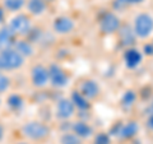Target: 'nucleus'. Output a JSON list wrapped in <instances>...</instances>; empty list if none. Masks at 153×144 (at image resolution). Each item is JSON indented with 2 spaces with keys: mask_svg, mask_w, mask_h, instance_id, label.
<instances>
[{
  "mask_svg": "<svg viewBox=\"0 0 153 144\" xmlns=\"http://www.w3.org/2000/svg\"><path fill=\"white\" fill-rule=\"evenodd\" d=\"M31 83L35 88H45L49 84V70L45 65L36 64L32 66Z\"/></svg>",
  "mask_w": 153,
  "mask_h": 144,
  "instance_id": "7",
  "label": "nucleus"
},
{
  "mask_svg": "<svg viewBox=\"0 0 153 144\" xmlns=\"http://www.w3.org/2000/svg\"><path fill=\"white\" fill-rule=\"evenodd\" d=\"M71 133H74L79 139H87L92 137L93 129L85 121H75L71 124Z\"/></svg>",
  "mask_w": 153,
  "mask_h": 144,
  "instance_id": "13",
  "label": "nucleus"
},
{
  "mask_svg": "<svg viewBox=\"0 0 153 144\" xmlns=\"http://www.w3.org/2000/svg\"><path fill=\"white\" fill-rule=\"evenodd\" d=\"M110 135L106 133H100L94 137L93 144H110Z\"/></svg>",
  "mask_w": 153,
  "mask_h": 144,
  "instance_id": "24",
  "label": "nucleus"
},
{
  "mask_svg": "<svg viewBox=\"0 0 153 144\" xmlns=\"http://www.w3.org/2000/svg\"><path fill=\"white\" fill-rule=\"evenodd\" d=\"M17 144H30V143H27V142H19V143H17Z\"/></svg>",
  "mask_w": 153,
  "mask_h": 144,
  "instance_id": "33",
  "label": "nucleus"
},
{
  "mask_svg": "<svg viewBox=\"0 0 153 144\" xmlns=\"http://www.w3.org/2000/svg\"><path fill=\"white\" fill-rule=\"evenodd\" d=\"M137 101V93L134 92V91L129 89L126 91L125 93H124L123 98H121V105L124 107H131L134 103H135Z\"/></svg>",
  "mask_w": 153,
  "mask_h": 144,
  "instance_id": "21",
  "label": "nucleus"
},
{
  "mask_svg": "<svg viewBox=\"0 0 153 144\" xmlns=\"http://www.w3.org/2000/svg\"><path fill=\"white\" fill-rule=\"evenodd\" d=\"M144 52L147 55L152 56L153 55V44H148V45H144Z\"/></svg>",
  "mask_w": 153,
  "mask_h": 144,
  "instance_id": "27",
  "label": "nucleus"
},
{
  "mask_svg": "<svg viewBox=\"0 0 153 144\" xmlns=\"http://www.w3.org/2000/svg\"><path fill=\"white\" fill-rule=\"evenodd\" d=\"M79 92L88 101L94 99V98H97V96L100 94V85L97 84V82H94L92 79H85L82 82V84H80Z\"/></svg>",
  "mask_w": 153,
  "mask_h": 144,
  "instance_id": "10",
  "label": "nucleus"
},
{
  "mask_svg": "<svg viewBox=\"0 0 153 144\" xmlns=\"http://www.w3.org/2000/svg\"><path fill=\"white\" fill-rule=\"evenodd\" d=\"M5 21V9L3 7H0V24Z\"/></svg>",
  "mask_w": 153,
  "mask_h": 144,
  "instance_id": "29",
  "label": "nucleus"
},
{
  "mask_svg": "<svg viewBox=\"0 0 153 144\" xmlns=\"http://www.w3.org/2000/svg\"><path fill=\"white\" fill-rule=\"evenodd\" d=\"M142 1H144V0H126V4L128 5H135V4H140Z\"/></svg>",
  "mask_w": 153,
  "mask_h": 144,
  "instance_id": "31",
  "label": "nucleus"
},
{
  "mask_svg": "<svg viewBox=\"0 0 153 144\" xmlns=\"http://www.w3.org/2000/svg\"><path fill=\"white\" fill-rule=\"evenodd\" d=\"M9 87H10V78L4 71H0V96L8 92Z\"/></svg>",
  "mask_w": 153,
  "mask_h": 144,
  "instance_id": "22",
  "label": "nucleus"
},
{
  "mask_svg": "<svg viewBox=\"0 0 153 144\" xmlns=\"http://www.w3.org/2000/svg\"><path fill=\"white\" fill-rule=\"evenodd\" d=\"M75 28V22L70 17L61 16L55 18L52 23V30L57 35H69V33Z\"/></svg>",
  "mask_w": 153,
  "mask_h": 144,
  "instance_id": "9",
  "label": "nucleus"
},
{
  "mask_svg": "<svg viewBox=\"0 0 153 144\" xmlns=\"http://www.w3.org/2000/svg\"><path fill=\"white\" fill-rule=\"evenodd\" d=\"M142 52L138 49H134V47H129L126 49L125 54H124V63H125L126 68L129 69H135L137 66H139L142 63Z\"/></svg>",
  "mask_w": 153,
  "mask_h": 144,
  "instance_id": "11",
  "label": "nucleus"
},
{
  "mask_svg": "<svg viewBox=\"0 0 153 144\" xmlns=\"http://www.w3.org/2000/svg\"><path fill=\"white\" fill-rule=\"evenodd\" d=\"M21 133L28 140L44 142L50 137L51 129L49 125H46V124L42 121L31 120V121H27L21 126Z\"/></svg>",
  "mask_w": 153,
  "mask_h": 144,
  "instance_id": "1",
  "label": "nucleus"
},
{
  "mask_svg": "<svg viewBox=\"0 0 153 144\" xmlns=\"http://www.w3.org/2000/svg\"><path fill=\"white\" fill-rule=\"evenodd\" d=\"M61 144H80V139L74 133H65L61 137Z\"/></svg>",
  "mask_w": 153,
  "mask_h": 144,
  "instance_id": "23",
  "label": "nucleus"
},
{
  "mask_svg": "<svg viewBox=\"0 0 153 144\" xmlns=\"http://www.w3.org/2000/svg\"><path fill=\"white\" fill-rule=\"evenodd\" d=\"M26 63L23 57L16 49L0 50V71H13L21 69Z\"/></svg>",
  "mask_w": 153,
  "mask_h": 144,
  "instance_id": "2",
  "label": "nucleus"
},
{
  "mask_svg": "<svg viewBox=\"0 0 153 144\" xmlns=\"http://www.w3.org/2000/svg\"><path fill=\"white\" fill-rule=\"evenodd\" d=\"M75 114V106L70 98H60L56 102L55 116L59 120H69Z\"/></svg>",
  "mask_w": 153,
  "mask_h": 144,
  "instance_id": "8",
  "label": "nucleus"
},
{
  "mask_svg": "<svg viewBox=\"0 0 153 144\" xmlns=\"http://www.w3.org/2000/svg\"><path fill=\"white\" fill-rule=\"evenodd\" d=\"M133 31L138 38H147L153 32V18L148 13H140L134 18Z\"/></svg>",
  "mask_w": 153,
  "mask_h": 144,
  "instance_id": "4",
  "label": "nucleus"
},
{
  "mask_svg": "<svg viewBox=\"0 0 153 144\" xmlns=\"http://www.w3.org/2000/svg\"><path fill=\"white\" fill-rule=\"evenodd\" d=\"M17 40V36L9 30L8 26H3L0 28V50L12 49Z\"/></svg>",
  "mask_w": 153,
  "mask_h": 144,
  "instance_id": "12",
  "label": "nucleus"
},
{
  "mask_svg": "<svg viewBox=\"0 0 153 144\" xmlns=\"http://www.w3.org/2000/svg\"><path fill=\"white\" fill-rule=\"evenodd\" d=\"M121 126H123V124H121V122L115 124V125L112 126V129H111V130H110V134H111V135H115V137H119V135H120Z\"/></svg>",
  "mask_w": 153,
  "mask_h": 144,
  "instance_id": "26",
  "label": "nucleus"
},
{
  "mask_svg": "<svg viewBox=\"0 0 153 144\" xmlns=\"http://www.w3.org/2000/svg\"><path fill=\"white\" fill-rule=\"evenodd\" d=\"M47 70H49V83L54 88H65L69 84V75L59 64H50L47 66Z\"/></svg>",
  "mask_w": 153,
  "mask_h": 144,
  "instance_id": "5",
  "label": "nucleus"
},
{
  "mask_svg": "<svg viewBox=\"0 0 153 144\" xmlns=\"http://www.w3.org/2000/svg\"><path fill=\"white\" fill-rule=\"evenodd\" d=\"M45 1H54V0H45Z\"/></svg>",
  "mask_w": 153,
  "mask_h": 144,
  "instance_id": "34",
  "label": "nucleus"
},
{
  "mask_svg": "<svg viewBox=\"0 0 153 144\" xmlns=\"http://www.w3.org/2000/svg\"><path fill=\"white\" fill-rule=\"evenodd\" d=\"M7 105H8V107L10 108L12 111L18 112V111H21V110L25 107V99H23V97H22L21 94L13 93L10 96H8Z\"/></svg>",
  "mask_w": 153,
  "mask_h": 144,
  "instance_id": "19",
  "label": "nucleus"
},
{
  "mask_svg": "<svg viewBox=\"0 0 153 144\" xmlns=\"http://www.w3.org/2000/svg\"><path fill=\"white\" fill-rule=\"evenodd\" d=\"M26 7H27V10L31 16H35L38 17L41 14H44L46 12V1L45 0H27L26 1Z\"/></svg>",
  "mask_w": 153,
  "mask_h": 144,
  "instance_id": "15",
  "label": "nucleus"
},
{
  "mask_svg": "<svg viewBox=\"0 0 153 144\" xmlns=\"http://www.w3.org/2000/svg\"><path fill=\"white\" fill-rule=\"evenodd\" d=\"M26 5V0H3L1 7L5 9V12L16 13Z\"/></svg>",
  "mask_w": 153,
  "mask_h": 144,
  "instance_id": "20",
  "label": "nucleus"
},
{
  "mask_svg": "<svg viewBox=\"0 0 153 144\" xmlns=\"http://www.w3.org/2000/svg\"><path fill=\"white\" fill-rule=\"evenodd\" d=\"M146 124H147V128H149L151 130H153V112L149 114V116H148Z\"/></svg>",
  "mask_w": 153,
  "mask_h": 144,
  "instance_id": "28",
  "label": "nucleus"
},
{
  "mask_svg": "<svg viewBox=\"0 0 153 144\" xmlns=\"http://www.w3.org/2000/svg\"><path fill=\"white\" fill-rule=\"evenodd\" d=\"M13 49H16L19 54L25 57V59L31 57V56H33V54H35V46H33V42H31L30 40L19 38V40L16 41Z\"/></svg>",
  "mask_w": 153,
  "mask_h": 144,
  "instance_id": "14",
  "label": "nucleus"
},
{
  "mask_svg": "<svg viewBox=\"0 0 153 144\" xmlns=\"http://www.w3.org/2000/svg\"><path fill=\"white\" fill-rule=\"evenodd\" d=\"M126 7H129L126 4V0H114L112 1V8L115 10H123Z\"/></svg>",
  "mask_w": 153,
  "mask_h": 144,
  "instance_id": "25",
  "label": "nucleus"
},
{
  "mask_svg": "<svg viewBox=\"0 0 153 144\" xmlns=\"http://www.w3.org/2000/svg\"><path fill=\"white\" fill-rule=\"evenodd\" d=\"M121 27V21L115 13H105L100 19V30L105 35L116 33Z\"/></svg>",
  "mask_w": 153,
  "mask_h": 144,
  "instance_id": "6",
  "label": "nucleus"
},
{
  "mask_svg": "<svg viewBox=\"0 0 153 144\" xmlns=\"http://www.w3.org/2000/svg\"><path fill=\"white\" fill-rule=\"evenodd\" d=\"M119 36H120V41L121 44L124 46H133L134 44H135V33H134V31L131 30L130 27L128 26H121L120 30L117 31Z\"/></svg>",
  "mask_w": 153,
  "mask_h": 144,
  "instance_id": "16",
  "label": "nucleus"
},
{
  "mask_svg": "<svg viewBox=\"0 0 153 144\" xmlns=\"http://www.w3.org/2000/svg\"><path fill=\"white\" fill-rule=\"evenodd\" d=\"M139 131V124L137 121H128L126 124H123L120 130V138L123 139H131Z\"/></svg>",
  "mask_w": 153,
  "mask_h": 144,
  "instance_id": "17",
  "label": "nucleus"
},
{
  "mask_svg": "<svg viewBox=\"0 0 153 144\" xmlns=\"http://www.w3.org/2000/svg\"><path fill=\"white\" fill-rule=\"evenodd\" d=\"M8 28L17 37H26L32 31V21L28 14L18 13L9 21Z\"/></svg>",
  "mask_w": 153,
  "mask_h": 144,
  "instance_id": "3",
  "label": "nucleus"
},
{
  "mask_svg": "<svg viewBox=\"0 0 153 144\" xmlns=\"http://www.w3.org/2000/svg\"><path fill=\"white\" fill-rule=\"evenodd\" d=\"M4 135H5V128H4L3 124H0V143L3 142Z\"/></svg>",
  "mask_w": 153,
  "mask_h": 144,
  "instance_id": "30",
  "label": "nucleus"
},
{
  "mask_svg": "<svg viewBox=\"0 0 153 144\" xmlns=\"http://www.w3.org/2000/svg\"><path fill=\"white\" fill-rule=\"evenodd\" d=\"M149 110H151V112H153V97H152V102H151V107H149Z\"/></svg>",
  "mask_w": 153,
  "mask_h": 144,
  "instance_id": "32",
  "label": "nucleus"
},
{
  "mask_svg": "<svg viewBox=\"0 0 153 144\" xmlns=\"http://www.w3.org/2000/svg\"><path fill=\"white\" fill-rule=\"evenodd\" d=\"M71 102L74 103V106L75 108H78L80 110V111H87V110L91 108V103H89V101L84 97V96L79 92V91H73L71 92Z\"/></svg>",
  "mask_w": 153,
  "mask_h": 144,
  "instance_id": "18",
  "label": "nucleus"
}]
</instances>
